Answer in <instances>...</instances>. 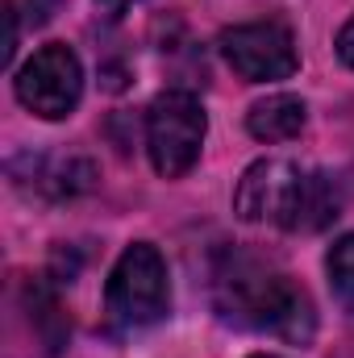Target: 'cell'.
<instances>
[{
  "instance_id": "cell-1",
  "label": "cell",
  "mask_w": 354,
  "mask_h": 358,
  "mask_svg": "<svg viewBox=\"0 0 354 358\" xmlns=\"http://www.w3.org/2000/svg\"><path fill=\"white\" fill-rule=\"evenodd\" d=\"M213 304L221 321L238 329L275 334L283 342L309 346L317 334V313L309 292L275 263L250 250H225L213 267Z\"/></svg>"
},
{
  "instance_id": "cell-2",
  "label": "cell",
  "mask_w": 354,
  "mask_h": 358,
  "mask_svg": "<svg viewBox=\"0 0 354 358\" xmlns=\"http://www.w3.org/2000/svg\"><path fill=\"white\" fill-rule=\"evenodd\" d=\"M234 213L250 225L271 221L288 234H321L342 217V187L334 176L292 159H259L238 179Z\"/></svg>"
},
{
  "instance_id": "cell-3",
  "label": "cell",
  "mask_w": 354,
  "mask_h": 358,
  "mask_svg": "<svg viewBox=\"0 0 354 358\" xmlns=\"http://www.w3.org/2000/svg\"><path fill=\"white\" fill-rule=\"evenodd\" d=\"M104 313L121 329H146L171 313V283L167 263L150 242H134L108 271L104 283Z\"/></svg>"
},
{
  "instance_id": "cell-4",
  "label": "cell",
  "mask_w": 354,
  "mask_h": 358,
  "mask_svg": "<svg viewBox=\"0 0 354 358\" xmlns=\"http://www.w3.org/2000/svg\"><path fill=\"white\" fill-rule=\"evenodd\" d=\"M204 134H208V117H204V108L192 92L171 88L150 100V108H146V150H150V163L163 179H179L196 167Z\"/></svg>"
},
{
  "instance_id": "cell-5",
  "label": "cell",
  "mask_w": 354,
  "mask_h": 358,
  "mask_svg": "<svg viewBox=\"0 0 354 358\" xmlns=\"http://www.w3.org/2000/svg\"><path fill=\"white\" fill-rule=\"evenodd\" d=\"M217 50L229 63V71L246 84H279V80H292L300 67L296 38L279 21H246V25L221 29Z\"/></svg>"
},
{
  "instance_id": "cell-6",
  "label": "cell",
  "mask_w": 354,
  "mask_h": 358,
  "mask_svg": "<svg viewBox=\"0 0 354 358\" xmlns=\"http://www.w3.org/2000/svg\"><path fill=\"white\" fill-rule=\"evenodd\" d=\"M13 92L29 113H38L46 121H63L76 113V104L84 96V63L67 42H46L17 71Z\"/></svg>"
},
{
  "instance_id": "cell-7",
  "label": "cell",
  "mask_w": 354,
  "mask_h": 358,
  "mask_svg": "<svg viewBox=\"0 0 354 358\" xmlns=\"http://www.w3.org/2000/svg\"><path fill=\"white\" fill-rule=\"evenodd\" d=\"M246 129H250V138H259L267 146L300 138V129H304V100H300V96H288V92L267 96L259 104H250Z\"/></svg>"
},
{
  "instance_id": "cell-8",
  "label": "cell",
  "mask_w": 354,
  "mask_h": 358,
  "mask_svg": "<svg viewBox=\"0 0 354 358\" xmlns=\"http://www.w3.org/2000/svg\"><path fill=\"white\" fill-rule=\"evenodd\" d=\"M325 271H330V287H334V296L354 313V234H342V238L330 246V255H325Z\"/></svg>"
},
{
  "instance_id": "cell-9",
  "label": "cell",
  "mask_w": 354,
  "mask_h": 358,
  "mask_svg": "<svg viewBox=\"0 0 354 358\" xmlns=\"http://www.w3.org/2000/svg\"><path fill=\"white\" fill-rule=\"evenodd\" d=\"M0 13H4V21H8V34H4V55H0V63H4V67H13V55H17V38H21L17 0H4V4H0Z\"/></svg>"
},
{
  "instance_id": "cell-10",
  "label": "cell",
  "mask_w": 354,
  "mask_h": 358,
  "mask_svg": "<svg viewBox=\"0 0 354 358\" xmlns=\"http://www.w3.org/2000/svg\"><path fill=\"white\" fill-rule=\"evenodd\" d=\"M338 59H342L346 67H354V17L338 29Z\"/></svg>"
},
{
  "instance_id": "cell-11",
  "label": "cell",
  "mask_w": 354,
  "mask_h": 358,
  "mask_svg": "<svg viewBox=\"0 0 354 358\" xmlns=\"http://www.w3.org/2000/svg\"><path fill=\"white\" fill-rule=\"evenodd\" d=\"M63 0H29V25H46Z\"/></svg>"
},
{
  "instance_id": "cell-12",
  "label": "cell",
  "mask_w": 354,
  "mask_h": 358,
  "mask_svg": "<svg viewBox=\"0 0 354 358\" xmlns=\"http://www.w3.org/2000/svg\"><path fill=\"white\" fill-rule=\"evenodd\" d=\"M96 4H100V8H104L108 17H121V13H125V8H129L134 0H96Z\"/></svg>"
},
{
  "instance_id": "cell-13",
  "label": "cell",
  "mask_w": 354,
  "mask_h": 358,
  "mask_svg": "<svg viewBox=\"0 0 354 358\" xmlns=\"http://www.w3.org/2000/svg\"><path fill=\"white\" fill-rule=\"evenodd\" d=\"M250 358H275V355H250Z\"/></svg>"
}]
</instances>
